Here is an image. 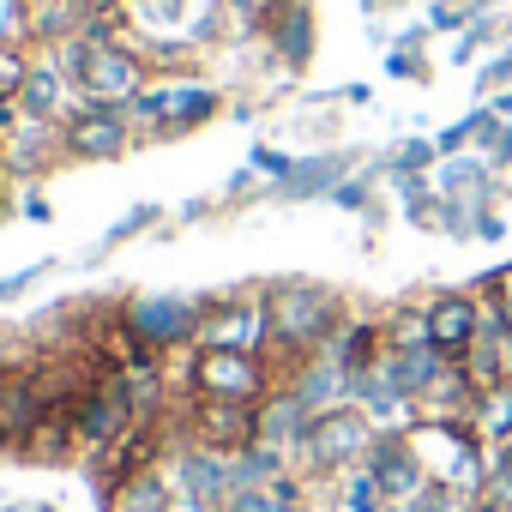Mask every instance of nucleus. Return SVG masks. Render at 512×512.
<instances>
[{
	"instance_id": "nucleus-2",
	"label": "nucleus",
	"mask_w": 512,
	"mask_h": 512,
	"mask_svg": "<svg viewBox=\"0 0 512 512\" xmlns=\"http://www.w3.org/2000/svg\"><path fill=\"white\" fill-rule=\"evenodd\" d=\"M374 434H380V428H374V416H368V410L338 404V410H326V416H314V422H308V434H302V446H296L290 458H296V470H302V476L332 482V476H344V470H356V464L368 458Z\"/></svg>"
},
{
	"instance_id": "nucleus-12",
	"label": "nucleus",
	"mask_w": 512,
	"mask_h": 512,
	"mask_svg": "<svg viewBox=\"0 0 512 512\" xmlns=\"http://www.w3.org/2000/svg\"><path fill=\"white\" fill-rule=\"evenodd\" d=\"M338 506H344V512H386L392 500H386V488L374 482V470H368V464H356V470H344V476H338Z\"/></svg>"
},
{
	"instance_id": "nucleus-17",
	"label": "nucleus",
	"mask_w": 512,
	"mask_h": 512,
	"mask_svg": "<svg viewBox=\"0 0 512 512\" xmlns=\"http://www.w3.org/2000/svg\"><path fill=\"white\" fill-rule=\"evenodd\" d=\"M500 368H506V386H512V326L500 332Z\"/></svg>"
},
{
	"instance_id": "nucleus-5",
	"label": "nucleus",
	"mask_w": 512,
	"mask_h": 512,
	"mask_svg": "<svg viewBox=\"0 0 512 512\" xmlns=\"http://www.w3.org/2000/svg\"><path fill=\"white\" fill-rule=\"evenodd\" d=\"M133 145H139V127H133V115H127V109L85 103L73 121H61V151H67V157L97 163V157H127Z\"/></svg>"
},
{
	"instance_id": "nucleus-6",
	"label": "nucleus",
	"mask_w": 512,
	"mask_h": 512,
	"mask_svg": "<svg viewBox=\"0 0 512 512\" xmlns=\"http://www.w3.org/2000/svg\"><path fill=\"white\" fill-rule=\"evenodd\" d=\"M187 434L205 452H247L260 440V404H229V398H193L187 410Z\"/></svg>"
},
{
	"instance_id": "nucleus-15",
	"label": "nucleus",
	"mask_w": 512,
	"mask_h": 512,
	"mask_svg": "<svg viewBox=\"0 0 512 512\" xmlns=\"http://www.w3.org/2000/svg\"><path fill=\"white\" fill-rule=\"evenodd\" d=\"M25 73H31V55H25V49H13V43H0V103H19Z\"/></svg>"
},
{
	"instance_id": "nucleus-7",
	"label": "nucleus",
	"mask_w": 512,
	"mask_h": 512,
	"mask_svg": "<svg viewBox=\"0 0 512 512\" xmlns=\"http://www.w3.org/2000/svg\"><path fill=\"white\" fill-rule=\"evenodd\" d=\"M362 464L374 470V482L386 488V500H392V506H410V500L434 482V476L422 470V458H416V446H410V434H404V428H380Z\"/></svg>"
},
{
	"instance_id": "nucleus-20",
	"label": "nucleus",
	"mask_w": 512,
	"mask_h": 512,
	"mask_svg": "<svg viewBox=\"0 0 512 512\" xmlns=\"http://www.w3.org/2000/svg\"><path fill=\"white\" fill-rule=\"evenodd\" d=\"M386 512H398V506H386Z\"/></svg>"
},
{
	"instance_id": "nucleus-4",
	"label": "nucleus",
	"mask_w": 512,
	"mask_h": 512,
	"mask_svg": "<svg viewBox=\"0 0 512 512\" xmlns=\"http://www.w3.org/2000/svg\"><path fill=\"white\" fill-rule=\"evenodd\" d=\"M193 350H247V356H266V350H272L266 290H260V296H229V302H211V308L199 314Z\"/></svg>"
},
{
	"instance_id": "nucleus-11",
	"label": "nucleus",
	"mask_w": 512,
	"mask_h": 512,
	"mask_svg": "<svg viewBox=\"0 0 512 512\" xmlns=\"http://www.w3.org/2000/svg\"><path fill=\"white\" fill-rule=\"evenodd\" d=\"M380 320H386V350H422V344H434L422 302H404V308H392V314H380Z\"/></svg>"
},
{
	"instance_id": "nucleus-14",
	"label": "nucleus",
	"mask_w": 512,
	"mask_h": 512,
	"mask_svg": "<svg viewBox=\"0 0 512 512\" xmlns=\"http://www.w3.org/2000/svg\"><path fill=\"white\" fill-rule=\"evenodd\" d=\"M31 37H37V25H31V0H0V43L25 49Z\"/></svg>"
},
{
	"instance_id": "nucleus-18",
	"label": "nucleus",
	"mask_w": 512,
	"mask_h": 512,
	"mask_svg": "<svg viewBox=\"0 0 512 512\" xmlns=\"http://www.w3.org/2000/svg\"><path fill=\"white\" fill-rule=\"evenodd\" d=\"M470 512H494V506H470Z\"/></svg>"
},
{
	"instance_id": "nucleus-16",
	"label": "nucleus",
	"mask_w": 512,
	"mask_h": 512,
	"mask_svg": "<svg viewBox=\"0 0 512 512\" xmlns=\"http://www.w3.org/2000/svg\"><path fill=\"white\" fill-rule=\"evenodd\" d=\"M169 512H217V506H205V500H193V494H175V506Z\"/></svg>"
},
{
	"instance_id": "nucleus-13",
	"label": "nucleus",
	"mask_w": 512,
	"mask_h": 512,
	"mask_svg": "<svg viewBox=\"0 0 512 512\" xmlns=\"http://www.w3.org/2000/svg\"><path fill=\"white\" fill-rule=\"evenodd\" d=\"M482 506L512 512V440L488 446V482H482Z\"/></svg>"
},
{
	"instance_id": "nucleus-9",
	"label": "nucleus",
	"mask_w": 512,
	"mask_h": 512,
	"mask_svg": "<svg viewBox=\"0 0 512 512\" xmlns=\"http://www.w3.org/2000/svg\"><path fill=\"white\" fill-rule=\"evenodd\" d=\"M175 494L163 488L157 470H139V476H121L115 482V512H169Z\"/></svg>"
},
{
	"instance_id": "nucleus-3",
	"label": "nucleus",
	"mask_w": 512,
	"mask_h": 512,
	"mask_svg": "<svg viewBox=\"0 0 512 512\" xmlns=\"http://www.w3.org/2000/svg\"><path fill=\"white\" fill-rule=\"evenodd\" d=\"M284 386L272 356L247 350H193V398H229V404H266Z\"/></svg>"
},
{
	"instance_id": "nucleus-19",
	"label": "nucleus",
	"mask_w": 512,
	"mask_h": 512,
	"mask_svg": "<svg viewBox=\"0 0 512 512\" xmlns=\"http://www.w3.org/2000/svg\"><path fill=\"white\" fill-rule=\"evenodd\" d=\"M0 175H7V163H0Z\"/></svg>"
},
{
	"instance_id": "nucleus-10",
	"label": "nucleus",
	"mask_w": 512,
	"mask_h": 512,
	"mask_svg": "<svg viewBox=\"0 0 512 512\" xmlns=\"http://www.w3.org/2000/svg\"><path fill=\"white\" fill-rule=\"evenodd\" d=\"M470 428L482 434V446H500V440H512V386H494V392H482V398H476V410H470Z\"/></svg>"
},
{
	"instance_id": "nucleus-1",
	"label": "nucleus",
	"mask_w": 512,
	"mask_h": 512,
	"mask_svg": "<svg viewBox=\"0 0 512 512\" xmlns=\"http://www.w3.org/2000/svg\"><path fill=\"white\" fill-rule=\"evenodd\" d=\"M266 320H272V362H278V374L290 380L314 350H326L338 332H344V320H350V302L338 296V290H326V284H272L266 290Z\"/></svg>"
},
{
	"instance_id": "nucleus-8",
	"label": "nucleus",
	"mask_w": 512,
	"mask_h": 512,
	"mask_svg": "<svg viewBox=\"0 0 512 512\" xmlns=\"http://www.w3.org/2000/svg\"><path fill=\"white\" fill-rule=\"evenodd\" d=\"M422 308H428V338L446 362H458L482 338V290H434Z\"/></svg>"
}]
</instances>
